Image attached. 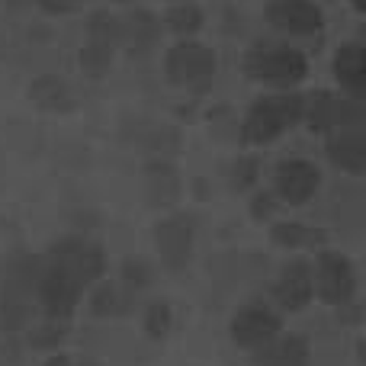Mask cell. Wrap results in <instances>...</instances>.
<instances>
[{
    "instance_id": "1",
    "label": "cell",
    "mask_w": 366,
    "mask_h": 366,
    "mask_svg": "<svg viewBox=\"0 0 366 366\" xmlns=\"http://www.w3.org/2000/svg\"><path fill=\"white\" fill-rule=\"evenodd\" d=\"M42 270V257L16 254L0 270V328L23 331L29 328L36 312V283Z\"/></svg>"
},
{
    "instance_id": "2",
    "label": "cell",
    "mask_w": 366,
    "mask_h": 366,
    "mask_svg": "<svg viewBox=\"0 0 366 366\" xmlns=\"http://www.w3.org/2000/svg\"><path fill=\"white\" fill-rule=\"evenodd\" d=\"M302 113H305V100L299 94H292V90L260 97V100H254L251 109L244 113L241 142L251 148L273 145L280 135H286L292 126L302 122Z\"/></svg>"
},
{
    "instance_id": "3",
    "label": "cell",
    "mask_w": 366,
    "mask_h": 366,
    "mask_svg": "<svg viewBox=\"0 0 366 366\" xmlns=\"http://www.w3.org/2000/svg\"><path fill=\"white\" fill-rule=\"evenodd\" d=\"M241 68L254 84L292 90L309 77V58L292 45H254L244 55Z\"/></svg>"
},
{
    "instance_id": "4",
    "label": "cell",
    "mask_w": 366,
    "mask_h": 366,
    "mask_svg": "<svg viewBox=\"0 0 366 366\" xmlns=\"http://www.w3.org/2000/svg\"><path fill=\"white\" fill-rule=\"evenodd\" d=\"M81 296H84V286L77 283L74 273L64 270L51 257H42V270H39V283H36V302L45 312V318L68 322L74 315Z\"/></svg>"
},
{
    "instance_id": "5",
    "label": "cell",
    "mask_w": 366,
    "mask_h": 366,
    "mask_svg": "<svg viewBox=\"0 0 366 366\" xmlns=\"http://www.w3.org/2000/svg\"><path fill=\"white\" fill-rule=\"evenodd\" d=\"M312 277H315V296L325 305H341L354 302L357 296V267L344 251H328L322 247L318 260L312 264Z\"/></svg>"
},
{
    "instance_id": "6",
    "label": "cell",
    "mask_w": 366,
    "mask_h": 366,
    "mask_svg": "<svg viewBox=\"0 0 366 366\" xmlns=\"http://www.w3.org/2000/svg\"><path fill=\"white\" fill-rule=\"evenodd\" d=\"M219 68V58L209 45H199L193 39H183L174 49H167L164 55V74L171 84L177 87H196V84H206L209 77Z\"/></svg>"
},
{
    "instance_id": "7",
    "label": "cell",
    "mask_w": 366,
    "mask_h": 366,
    "mask_svg": "<svg viewBox=\"0 0 366 366\" xmlns=\"http://www.w3.org/2000/svg\"><path fill=\"white\" fill-rule=\"evenodd\" d=\"M154 247L158 257L167 270L180 273L187 270V264L193 260V247H196V222L193 215H167L154 225Z\"/></svg>"
},
{
    "instance_id": "8",
    "label": "cell",
    "mask_w": 366,
    "mask_h": 366,
    "mask_svg": "<svg viewBox=\"0 0 366 366\" xmlns=\"http://www.w3.org/2000/svg\"><path fill=\"white\" fill-rule=\"evenodd\" d=\"M264 19L283 36H322L325 32V13L315 0H267Z\"/></svg>"
},
{
    "instance_id": "9",
    "label": "cell",
    "mask_w": 366,
    "mask_h": 366,
    "mask_svg": "<svg viewBox=\"0 0 366 366\" xmlns=\"http://www.w3.org/2000/svg\"><path fill=\"white\" fill-rule=\"evenodd\" d=\"M322 189V171L309 158H286L273 174V193L286 206H305Z\"/></svg>"
},
{
    "instance_id": "10",
    "label": "cell",
    "mask_w": 366,
    "mask_h": 366,
    "mask_svg": "<svg viewBox=\"0 0 366 366\" xmlns=\"http://www.w3.org/2000/svg\"><path fill=\"white\" fill-rule=\"evenodd\" d=\"M45 257H51L55 264H61L64 270L74 273L77 283H81L84 290H90V286L103 277V267H107V264H103L100 244L81 238V234H71V238L55 241V244L49 247V254H45Z\"/></svg>"
},
{
    "instance_id": "11",
    "label": "cell",
    "mask_w": 366,
    "mask_h": 366,
    "mask_svg": "<svg viewBox=\"0 0 366 366\" xmlns=\"http://www.w3.org/2000/svg\"><path fill=\"white\" fill-rule=\"evenodd\" d=\"M280 328H283V325H280L277 312L260 302H251V305H241L232 315V322H228V337H232L234 347L254 354V350L264 347L270 337H277Z\"/></svg>"
},
{
    "instance_id": "12",
    "label": "cell",
    "mask_w": 366,
    "mask_h": 366,
    "mask_svg": "<svg viewBox=\"0 0 366 366\" xmlns=\"http://www.w3.org/2000/svg\"><path fill=\"white\" fill-rule=\"evenodd\" d=\"M302 119H309L312 129L318 132H335V129H350L366 122V107L360 97H331L318 94L315 100L305 107Z\"/></svg>"
},
{
    "instance_id": "13",
    "label": "cell",
    "mask_w": 366,
    "mask_h": 366,
    "mask_svg": "<svg viewBox=\"0 0 366 366\" xmlns=\"http://www.w3.org/2000/svg\"><path fill=\"white\" fill-rule=\"evenodd\" d=\"M315 299V277H312V264L305 257H296L280 270L277 283H273V302L283 312H302L305 305Z\"/></svg>"
},
{
    "instance_id": "14",
    "label": "cell",
    "mask_w": 366,
    "mask_h": 366,
    "mask_svg": "<svg viewBox=\"0 0 366 366\" xmlns=\"http://www.w3.org/2000/svg\"><path fill=\"white\" fill-rule=\"evenodd\" d=\"M325 154H328V161L341 174L363 177V174H366V129L363 126L335 129V132L328 135Z\"/></svg>"
},
{
    "instance_id": "15",
    "label": "cell",
    "mask_w": 366,
    "mask_h": 366,
    "mask_svg": "<svg viewBox=\"0 0 366 366\" xmlns=\"http://www.w3.org/2000/svg\"><path fill=\"white\" fill-rule=\"evenodd\" d=\"M254 363L257 366H309L312 363L309 341L302 335H283L280 331L264 347L254 350Z\"/></svg>"
},
{
    "instance_id": "16",
    "label": "cell",
    "mask_w": 366,
    "mask_h": 366,
    "mask_svg": "<svg viewBox=\"0 0 366 366\" xmlns=\"http://www.w3.org/2000/svg\"><path fill=\"white\" fill-rule=\"evenodd\" d=\"M331 71H335V81L347 90V97H360L366 94V49L360 42H347L335 51V61H331Z\"/></svg>"
},
{
    "instance_id": "17",
    "label": "cell",
    "mask_w": 366,
    "mask_h": 366,
    "mask_svg": "<svg viewBox=\"0 0 366 366\" xmlns=\"http://www.w3.org/2000/svg\"><path fill=\"white\" fill-rule=\"evenodd\" d=\"M161 23L152 10H132L119 19V45H126L132 55H145L158 45Z\"/></svg>"
},
{
    "instance_id": "18",
    "label": "cell",
    "mask_w": 366,
    "mask_h": 366,
    "mask_svg": "<svg viewBox=\"0 0 366 366\" xmlns=\"http://www.w3.org/2000/svg\"><path fill=\"white\" fill-rule=\"evenodd\" d=\"M29 100L36 103V107L49 109V113H68V109L77 107L71 84L64 81V77H58V74L36 77V81L29 84Z\"/></svg>"
},
{
    "instance_id": "19",
    "label": "cell",
    "mask_w": 366,
    "mask_h": 366,
    "mask_svg": "<svg viewBox=\"0 0 366 366\" xmlns=\"http://www.w3.org/2000/svg\"><path fill=\"white\" fill-rule=\"evenodd\" d=\"M145 187H148V202L152 206H174L180 199V174L171 161H152L145 171Z\"/></svg>"
},
{
    "instance_id": "20",
    "label": "cell",
    "mask_w": 366,
    "mask_h": 366,
    "mask_svg": "<svg viewBox=\"0 0 366 366\" xmlns=\"http://www.w3.org/2000/svg\"><path fill=\"white\" fill-rule=\"evenodd\" d=\"M270 241L286 251H322L328 244V234L322 228L302 225V222H273L270 225Z\"/></svg>"
},
{
    "instance_id": "21",
    "label": "cell",
    "mask_w": 366,
    "mask_h": 366,
    "mask_svg": "<svg viewBox=\"0 0 366 366\" xmlns=\"http://www.w3.org/2000/svg\"><path fill=\"white\" fill-rule=\"evenodd\" d=\"M206 16H202V6H196L193 0H177L171 10L164 13V26L180 39H193L202 29Z\"/></svg>"
},
{
    "instance_id": "22",
    "label": "cell",
    "mask_w": 366,
    "mask_h": 366,
    "mask_svg": "<svg viewBox=\"0 0 366 366\" xmlns=\"http://www.w3.org/2000/svg\"><path fill=\"white\" fill-rule=\"evenodd\" d=\"M90 312L100 318H109V315H119L122 312V290L116 283H109V280H97L94 286H90Z\"/></svg>"
},
{
    "instance_id": "23",
    "label": "cell",
    "mask_w": 366,
    "mask_h": 366,
    "mask_svg": "<svg viewBox=\"0 0 366 366\" xmlns=\"http://www.w3.org/2000/svg\"><path fill=\"white\" fill-rule=\"evenodd\" d=\"M113 55H116V49H109V45L84 42L77 58H81V68L87 77H107L109 71H113Z\"/></svg>"
},
{
    "instance_id": "24",
    "label": "cell",
    "mask_w": 366,
    "mask_h": 366,
    "mask_svg": "<svg viewBox=\"0 0 366 366\" xmlns=\"http://www.w3.org/2000/svg\"><path fill=\"white\" fill-rule=\"evenodd\" d=\"M87 42H100V45H109V49H119V16H113V13H107V10L94 13L87 23Z\"/></svg>"
},
{
    "instance_id": "25",
    "label": "cell",
    "mask_w": 366,
    "mask_h": 366,
    "mask_svg": "<svg viewBox=\"0 0 366 366\" xmlns=\"http://www.w3.org/2000/svg\"><path fill=\"white\" fill-rule=\"evenodd\" d=\"M174 325V312L167 302H152L145 312V331L148 337H154V341H161V337H167V331H171Z\"/></svg>"
},
{
    "instance_id": "26",
    "label": "cell",
    "mask_w": 366,
    "mask_h": 366,
    "mask_svg": "<svg viewBox=\"0 0 366 366\" xmlns=\"http://www.w3.org/2000/svg\"><path fill=\"white\" fill-rule=\"evenodd\" d=\"M260 177V161L257 158H238L232 164V189L234 193H247Z\"/></svg>"
},
{
    "instance_id": "27",
    "label": "cell",
    "mask_w": 366,
    "mask_h": 366,
    "mask_svg": "<svg viewBox=\"0 0 366 366\" xmlns=\"http://www.w3.org/2000/svg\"><path fill=\"white\" fill-rule=\"evenodd\" d=\"M64 331H68V322H51L49 318V322H39L29 331V341H32V347H58Z\"/></svg>"
},
{
    "instance_id": "28",
    "label": "cell",
    "mask_w": 366,
    "mask_h": 366,
    "mask_svg": "<svg viewBox=\"0 0 366 366\" xmlns=\"http://www.w3.org/2000/svg\"><path fill=\"white\" fill-rule=\"evenodd\" d=\"M122 277H126L129 286H135V290H145V286L154 280V270H152V264H148V260L129 257V260H126V270H122Z\"/></svg>"
},
{
    "instance_id": "29",
    "label": "cell",
    "mask_w": 366,
    "mask_h": 366,
    "mask_svg": "<svg viewBox=\"0 0 366 366\" xmlns=\"http://www.w3.org/2000/svg\"><path fill=\"white\" fill-rule=\"evenodd\" d=\"M277 209H280V199H277V193H273V189H260V193H254V199H251V215H254L257 222L277 219Z\"/></svg>"
},
{
    "instance_id": "30",
    "label": "cell",
    "mask_w": 366,
    "mask_h": 366,
    "mask_svg": "<svg viewBox=\"0 0 366 366\" xmlns=\"http://www.w3.org/2000/svg\"><path fill=\"white\" fill-rule=\"evenodd\" d=\"M45 13H55V16H64V13H74L84 0H36Z\"/></svg>"
},
{
    "instance_id": "31",
    "label": "cell",
    "mask_w": 366,
    "mask_h": 366,
    "mask_svg": "<svg viewBox=\"0 0 366 366\" xmlns=\"http://www.w3.org/2000/svg\"><path fill=\"white\" fill-rule=\"evenodd\" d=\"M45 366H74V363H71L68 357H51V360L45 363Z\"/></svg>"
},
{
    "instance_id": "32",
    "label": "cell",
    "mask_w": 366,
    "mask_h": 366,
    "mask_svg": "<svg viewBox=\"0 0 366 366\" xmlns=\"http://www.w3.org/2000/svg\"><path fill=\"white\" fill-rule=\"evenodd\" d=\"M350 4H354L357 13H366V0H350Z\"/></svg>"
},
{
    "instance_id": "33",
    "label": "cell",
    "mask_w": 366,
    "mask_h": 366,
    "mask_svg": "<svg viewBox=\"0 0 366 366\" xmlns=\"http://www.w3.org/2000/svg\"><path fill=\"white\" fill-rule=\"evenodd\" d=\"M116 4H132V0H116Z\"/></svg>"
},
{
    "instance_id": "34",
    "label": "cell",
    "mask_w": 366,
    "mask_h": 366,
    "mask_svg": "<svg viewBox=\"0 0 366 366\" xmlns=\"http://www.w3.org/2000/svg\"><path fill=\"white\" fill-rule=\"evenodd\" d=\"M171 4H177V0H171Z\"/></svg>"
}]
</instances>
